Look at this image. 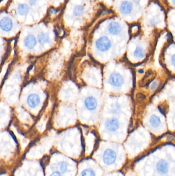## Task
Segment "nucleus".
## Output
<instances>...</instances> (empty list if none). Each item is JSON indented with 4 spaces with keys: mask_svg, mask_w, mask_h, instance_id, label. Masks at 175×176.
I'll use <instances>...</instances> for the list:
<instances>
[{
    "mask_svg": "<svg viewBox=\"0 0 175 176\" xmlns=\"http://www.w3.org/2000/svg\"><path fill=\"white\" fill-rule=\"evenodd\" d=\"M112 46L110 40L106 37H101L96 42V47L101 52H106L110 49Z\"/></svg>",
    "mask_w": 175,
    "mask_h": 176,
    "instance_id": "nucleus-1",
    "label": "nucleus"
},
{
    "mask_svg": "<svg viewBox=\"0 0 175 176\" xmlns=\"http://www.w3.org/2000/svg\"><path fill=\"white\" fill-rule=\"evenodd\" d=\"M124 78L119 73H112L109 78V82L111 85L115 87H119L124 83Z\"/></svg>",
    "mask_w": 175,
    "mask_h": 176,
    "instance_id": "nucleus-2",
    "label": "nucleus"
},
{
    "mask_svg": "<svg viewBox=\"0 0 175 176\" xmlns=\"http://www.w3.org/2000/svg\"><path fill=\"white\" fill-rule=\"evenodd\" d=\"M116 154L113 150L108 149L105 151L103 154V161L107 165H111L116 160Z\"/></svg>",
    "mask_w": 175,
    "mask_h": 176,
    "instance_id": "nucleus-3",
    "label": "nucleus"
},
{
    "mask_svg": "<svg viewBox=\"0 0 175 176\" xmlns=\"http://www.w3.org/2000/svg\"><path fill=\"white\" fill-rule=\"evenodd\" d=\"M105 126L108 130L111 132H115L119 128L120 123L117 118H112L107 120Z\"/></svg>",
    "mask_w": 175,
    "mask_h": 176,
    "instance_id": "nucleus-4",
    "label": "nucleus"
},
{
    "mask_svg": "<svg viewBox=\"0 0 175 176\" xmlns=\"http://www.w3.org/2000/svg\"><path fill=\"white\" fill-rule=\"evenodd\" d=\"M40 97L36 93L31 94L27 97V104L32 108L36 107L40 104Z\"/></svg>",
    "mask_w": 175,
    "mask_h": 176,
    "instance_id": "nucleus-5",
    "label": "nucleus"
},
{
    "mask_svg": "<svg viewBox=\"0 0 175 176\" xmlns=\"http://www.w3.org/2000/svg\"><path fill=\"white\" fill-rule=\"evenodd\" d=\"M84 104L87 109L90 111H93L97 107V100L92 96H89L85 98Z\"/></svg>",
    "mask_w": 175,
    "mask_h": 176,
    "instance_id": "nucleus-6",
    "label": "nucleus"
},
{
    "mask_svg": "<svg viewBox=\"0 0 175 176\" xmlns=\"http://www.w3.org/2000/svg\"><path fill=\"white\" fill-rule=\"evenodd\" d=\"M156 168L160 174H166L169 171V164L165 160H161L158 162Z\"/></svg>",
    "mask_w": 175,
    "mask_h": 176,
    "instance_id": "nucleus-7",
    "label": "nucleus"
},
{
    "mask_svg": "<svg viewBox=\"0 0 175 176\" xmlns=\"http://www.w3.org/2000/svg\"><path fill=\"white\" fill-rule=\"evenodd\" d=\"M108 31L110 34L117 35L121 32V26L117 22H111L108 25Z\"/></svg>",
    "mask_w": 175,
    "mask_h": 176,
    "instance_id": "nucleus-8",
    "label": "nucleus"
},
{
    "mask_svg": "<svg viewBox=\"0 0 175 176\" xmlns=\"http://www.w3.org/2000/svg\"><path fill=\"white\" fill-rule=\"evenodd\" d=\"M13 22L10 19L5 17L1 21V27L5 31H8L13 28Z\"/></svg>",
    "mask_w": 175,
    "mask_h": 176,
    "instance_id": "nucleus-9",
    "label": "nucleus"
},
{
    "mask_svg": "<svg viewBox=\"0 0 175 176\" xmlns=\"http://www.w3.org/2000/svg\"><path fill=\"white\" fill-rule=\"evenodd\" d=\"M36 44V38L32 34L28 35L24 40V44L29 49H33Z\"/></svg>",
    "mask_w": 175,
    "mask_h": 176,
    "instance_id": "nucleus-10",
    "label": "nucleus"
},
{
    "mask_svg": "<svg viewBox=\"0 0 175 176\" xmlns=\"http://www.w3.org/2000/svg\"><path fill=\"white\" fill-rule=\"evenodd\" d=\"M120 10L122 13L124 15L129 14L133 10V5L130 2L124 1L122 2L120 7Z\"/></svg>",
    "mask_w": 175,
    "mask_h": 176,
    "instance_id": "nucleus-11",
    "label": "nucleus"
},
{
    "mask_svg": "<svg viewBox=\"0 0 175 176\" xmlns=\"http://www.w3.org/2000/svg\"><path fill=\"white\" fill-rule=\"evenodd\" d=\"M150 122L152 126H153V127H157L160 125L161 121L159 117L156 115H153L150 117Z\"/></svg>",
    "mask_w": 175,
    "mask_h": 176,
    "instance_id": "nucleus-12",
    "label": "nucleus"
},
{
    "mask_svg": "<svg viewBox=\"0 0 175 176\" xmlns=\"http://www.w3.org/2000/svg\"><path fill=\"white\" fill-rule=\"evenodd\" d=\"M29 7L26 4H20L18 7V11L20 15L25 16L27 15L29 11Z\"/></svg>",
    "mask_w": 175,
    "mask_h": 176,
    "instance_id": "nucleus-13",
    "label": "nucleus"
},
{
    "mask_svg": "<svg viewBox=\"0 0 175 176\" xmlns=\"http://www.w3.org/2000/svg\"><path fill=\"white\" fill-rule=\"evenodd\" d=\"M38 40L41 44H44L48 43L50 41V39L48 34L44 33H42L39 35Z\"/></svg>",
    "mask_w": 175,
    "mask_h": 176,
    "instance_id": "nucleus-14",
    "label": "nucleus"
},
{
    "mask_svg": "<svg viewBox=\"0 0 175 176\" xmlns=\"http://www.w3.org/2000/svg\"><path fill=\"white\" fill-rule=\"evenodd\" d=\"M134 55L137 58H142L144 56V51L142 48L140 47H137L136 48Z\"/></svg>",
    "mask_w": 175,
    "mask_h": 176,
    "instance_id": "nucleus-15",
    "label": "nucleus"
},
{
    "mask_svg": "<svg viewBox=\"0 0 175 176\" xmlns=\"http://www.w3.org/2000/svg\"><path fill=\"white\" fill-rule=\"evenodd\" d=\"M84 8L82 6H78L74 9V15L76 16H80L83 15Z\"/></svg>",
    "mask_w": 175,
    "mask_h": 176,
    "instance_id": "nucleus-16",
    "label": "nucleus"
},
{
    "mask_svg": "<svg viewBox=\"0 0 175 176\" xmlns=\"http://www.w3.org/2000/svg\"><path fill=\"white\" fill-rule=\"evenodd\" d=\"M82 176H95V173L92 169H86L81 172Z\"/></svg>",
    "mask_w": 175,
    "mask_h": 176,
    "instance_id": "nucleus-17",
    "label": "nucleus"
},
{
    "mask_svg": "<svg viewBox=\"0 0 175 176\" xmlns=\"http://www.w3.org/2000/svg\"><path fill=\"white\" fill-rule=\"evenodd\" d=\"M68 163L65 161H62L59 164L60 171L62 172H65L67 171Z\"/></svg>",
    "mask_w": 175,
    "mask_h": 176,
    "instance_id": "nucleus-18",
    "label": "nucleus"
},
{
    "mask_svg": "<svg viewBox=\"0 0 175 176\" xmlns=\"http://www.w3.org/2000/svg\"><path fill=\"white\" fill-rule=\"evenodd\" d=\"M145 97L144 95L142 94V93H139L137 95V99L138 100H143V99H144Z\"/></svg>",
    "mask_w": 175,
    "mask_h": 176,
    "instance_id": "nucleus-19",
    "label": "nucleus"
},
{
    "mask_svg": "<svg viewBox=\"0 0 175 176\" xmlns=\"http://www.w3.org/2000/svg\"><path fill=\"white\" fill-rule=\"evenodd\" d=\"M157 87H158V84H157L156 82H154L153 83L152 85H151L150 89H151L153 91V90H155L157 89Z\"/></svg>",
    "mask_w": 175,
    "mask_h": 176,
    "instance_id": "nucleus-20",
    "label": "nucleus"
},
{
    "mask_svg": "<svg viewBox=\"0 0 175 176\" xmlns=\"http://www.w3.org/2000/svg\"><path fill=\"white\" fill-rule=\"evenodd\" d=\"M51 176H62V175L60 174V172H52V174L51 175Z\"/></svg>",
    "mask_w": 175,
    "mask_h": 176,
    "instance_id": "nucleus-21",
    "label": "nucleus"
},
{
    "mask_svg": "<svg viewBox=\"0 0 175 176\" xmlns=\"http://www.w3.org/2000/svg\"><path fill=\"white\" fill-rule=\"evenodd\" d=\"M171 62L175 67V54L174 55L173 57H172V58H171Z\"/></svg>",
    "mask_w": 175,
    "mask_h": 176,
    "instance_id": "nucleus-22",
    "label": "nucleus"
},
{
    "mask_svg": "<svg viewBox=\"0 0 175 176\" xmlns=\"http://www.w3.org/2000/svg\"><path fill=\"white\" fill-rule=\"evenodd\" d=\"M36 1H37V0H31V5H34V4H36Z\"/></svg>",
    "mask_w": 175,
    "mask_h": 176,
    "instance_id": "nucleus-23",
    "label": "nucleus"
},
{
    "mask_svg": "<svg viewBox=\"0 0 175 176\" xmlns=\"http://www.w3.org/2000/svg\"><path fill=\"white\" fill-rule=\"evenodd\" d=\"M171 1H172L173 3V4H175V0H171Z\"/></svg>",
    "mask_w": 175,
    "mask_h": 176,
    "instance_id": "nucleus-24",
    "label": "nucleus"
}]
</instances>
